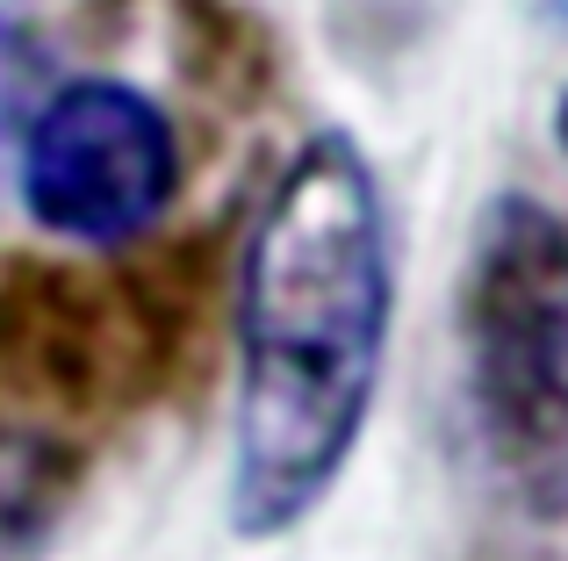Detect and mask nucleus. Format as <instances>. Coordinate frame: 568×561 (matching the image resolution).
Here are the masks:
<instances>
[{"instance_id":"1","label":"nucleus","mask_w":568,"mask_h":561,"mask_svg":"<svg viewBox=\"0 0 568 561\" xmlns=\"http://www.w3.org/2000/svg\"><path fill=\"white\" fill-rule=\"evenodd\" d=\"M396 332V231L353 130H317L260 195L231 280V533L281 540L346 482Z\"/></svg>"},{"instance_id":"2","label":"nucleus","mask_w":568,"mask_h":561,"mask_svg":"<svg viewBox=\"0 0 568 561\" xmlns=\"http://www.w3.org/2000/svg\"><path fill=\"white\" fill-rule=\"evenodd\" d=\"M216 231L109 253H0V561L43 554L101 453L202 367Z\"/></svg>"},{"instance_id":"3","label":"nucleus","mask_w":568,"mask_h":561,"mask_svg":"<svg viewBox=\"0 0 568 561\" xmlns=\"http://www.w3.org/2000/svg\"><path fill=\"white\" fill-rule=\"evenodd\" d=\"M460 360L489 461L532 511L568 504V224L504 187L460 274Z\"/></svg>"},{"instance_id":"4","label":"nucleus","mask_w":568,"mask_h":561,"mask_svg":"<svg viewBox=\"0 0 568 561\" xmlns=\"http://www.w3.org/2000/svg\"><path fill=\"white\" fill-rule=\"evenodd\" d=\"M181 195L173 115L130 80H65L22 123V210L87 253H130Z\"/></svg>"},{"instance_id":"5","label":"nucleus","mask_w":568,"mask_h":561,"mask_svg":"<svg viewBox=\"0 0 568 561\" xmlns=\"http://www.w3.org/2000/svg\"><path fill=\"white\" fill-rule=\"evenodd\" d=\"M166 37L181 80L223 115L260 109L281 80V43L245 0H166Z\"/></svg>"},{"instance_id":"6","label":"nucleus","mask_w":568,"mask_h":561,"mask_svg":"<svg viewBox=\"0 0 568 561\" xmlns=\"http://www.w3.org/2000/svg\"><path fill=\"white\" fill-rule=\"evenodd\" d=\"M37 80H43V43L14 14H0V144L22 137L29 109H37Z\"/></svg>"},{"instance_id":"7","label":"nucleus","mask_w":568,"mask_h":561,"mask_svg":"<svg viewBox=\"0 0 568 561\" xmlns=\"http://www.w3.org/2000/svg\"><path fill=\"white\" fill-rule=\"evenodd\" d=\"M555 137H561V159H568V94H561V109H555Z\"/></svg>"},{"instance_id":"8","label":"nucleus","mask_w":568,"mask_h":561,"mask_svg":"<svg viewBox=\"0 0 568 561\" xmlns=\"http://www.w3.org/2000/svg\"><path fill=\"white\" fill-rule=\"evenodd\" d=\"M540 8H547V22H555V29H568V0H540Z\"/></svg>"}]
</instances>
